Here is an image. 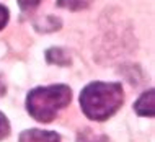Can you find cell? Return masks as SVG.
<instances>
[{"label": "cell", "mask_w": 155, "mask_h": 142, "mask_svg": "<svg viewBox=\"0 0 155 142\" xmlns=\"http://www.w3.org/2000/svg\"><path fill=\"white\" fill-rule=\"evenodd\" d=\"M123 101V87L116 82H91L80 93L83 114L93 121H104L111 118L121 108Z\"/></svg>", "instance_id": "obj_1"}, {"label": "cell", "mask_w": 155, "mask_h": 142, "mask_svg": "<svg viewBox=\"0 0 155 142\" xmlns=\"http://www.w3.org/2000/svg\"><path fill=\"white\" fill-rule=\"evenodd\" d=\"M72 91L67 85L38 87L26 97V110L39 123H51L57 113L70 103Z\"/></svg>", "instance_id": "obj_2"}, {"label": "cell", "mask_w": 155, "mask_h": 142, "mask_svg": "<svg viewBox=\"0 0 155 142\" xmlns=\"http://www.w3.org/2000/svg\"><path fill=\"white\" fill-rule=\"evenodd\" d=\"M18 142H61V136L54 131H41V129H28L20 134Z\"/></svg>", "instance_id": "obj_3"}, {"label": "cell", "mask_w": 155, "mask_h": 142, "mask_svg": "<svg viewBox=\"0 0 155 142\" xmlns=\"http://www.w3.org/2000/svg\"><path fill=\"white\" fill-rule=\"evenodd\" d=\"M153 97H155V91L153 90H149V91H144V93L137 98L136 105H134V110H136L137 114L147 116V118H153V114H155V101H153Z\"/></svg>", "instance_id": "obj_4"}, {"label": "cell", "mask_w": 155, "mask_h": 142, "mask_svg": "<svg viewBox=\"0 0 155 142\" xmlns=\"http://www.w3.org/2000/svg\"><path fill=\"white\" fill-rule=\"evenodd\" d=\"M46 57H48V62L51 64H57V65H69L70 64V57L64 49L59 48H52L46 52Z\"/></svg>", "instance_id": "obj_5"}, {"label": "cell", "mask_w": 155, "mask_h": 142, "mask_svg": "<svg viewBox=\"0 0 155 142\" xmlns=\"http://www.w3.org/2000/svg\"><path fill=\"white\" fill-rule=\"evenodd\" d=\"M77 142H108V137L103 134H96L93 129H85L77 136Z\"/></svg>", "instance_id": "obj_6"}, {"label": "cell", "mask_w": 155, "mask_h": 142, "mask_svg": "<svg viewBox=\"0 0 155 142\" xmlns=\"http://www.w3.org/2000/svg\"><path fill=\"white\" fill-rule=\"evenodd\" d=\"M90 3H91V0H57V7L67 8V10H72V12L83 10Z\"/></svg>", "instance_id": "obj_7"}, {"label": "cell", "mask_w": 155, "mask_h": 142, "mask_svg": "<svg viewBox=\"0 0 155 142\" xmlns=\"http://www.w3.org/2000/svg\"><path fill=\"white\" fill-rule=\"evenodd\" d=\"M8 134H10V124H8V119L5 118V114L0 111V140L5 139Z\"/></svg>", "instance_id": "obj_8"}, {"label": "cell", "mask_w": 155, "mask_h": 142, "mask_svg": "<svg viewBox=\"0 0 155 142\" xmlns=\"http://www.w3.org/2000/svg\"><path fill=\"white\" fill-rule=\"evenodd\" d=\"M39 2H41V0H18V5H20V8H21V10L30 12V10H33L35 7L39 5Z\"/></svg>", "instance_id": "obj_9"}, {"label": "cell", "mask_w": 155, "mask_h": 142, "mask_svg": "<svg viewBox=\"0 0 155 142\" xmlns=\"http://www.w3.org/2000/svg\"><path fill=\"white\" fill-rule=\"evenodd\" d=\"M7 21H8V10L7 7L0 5V30L7 25Z\"/></svg>", "instance_id": "obj_10"}]
</instances>
